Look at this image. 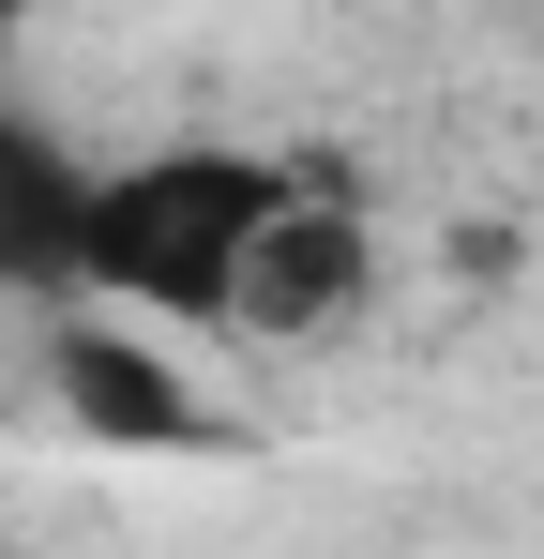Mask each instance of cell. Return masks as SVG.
Returning <instances> with one entry per match:
<instances>
[{
    "instance_id": "cell-3",
    "label": "cell",
    "mask_w": 544,
    "mask_h": 559,
    "mask_svg": "<svg viewBox=\"0 0 544 559\" xmlns=\"http://www.w3.org/2000/svg\"><path fill=\"white\" fill-rule=\"evenodd\" d=\"M363 302H378V197L318 152V167H303V197H287V227L258 242L243 348H318V333H348Z\"/></svg>"
},
{
    "instance_id": "cell-2",
    "label": "cell",
    "mask_w": 544,
    "mask_h": 559,
    "mask_svg": "<svg viewBox=\"0 0 544 559\" xmlns=\"http://www.w3.org/2000/svg\"><path fill=\"white\" fill-rule=\"evenodd\" d=\"M46 408L91 454H243L197 348L152 333V318H106V302H46Z\"/></svg>"
},
{
    "instance_id": "cell-1",
    "label": "cell",
    "mask_w": 544,
    "mask_h": 559,
    "mask_svg": "<svg viewBox=\"0 0 544 559\" xmlns=\"http://www.w3.org/2000/svg\"><path fill=\"white\" fill-rule=\"evenodd\" d=\"M318 152H272V136H167V152H106L76 212V273L61 302L106 318H152V333H243V287L258 242L287 227Z\"/></svg>"
},
{
    "instance_id": "cell-4",
    "label": "cell",
    "mask_w": 544,
    "mask_h": 559,
    "mask_svg": "<svg viewBox=\"0 0 544 559\" xmlns=\"http://www.w3.org/2000/svg\"><path fill=\"white\" fill-rule=\"evenodd\" d=\"M76 212H91V152L46 136L31 106L0 92V302H61V273H76Z\"/></svg>"
},
{
    "instance_id": "cell-5",
    "label": "cell",
    "mask_w": 544,
    "mask_h": 559,
    "mask_svg": "<svg viewBox=\"0 0 544 559\" xmlns=\"http://www.w3.org/2000/svg\"><path fill=\"white\" fill-rule=\"evenodd\" d=\"M31 15H46V0H0V46H15V31H31Z\"/></svg>"
}]
</instances>
